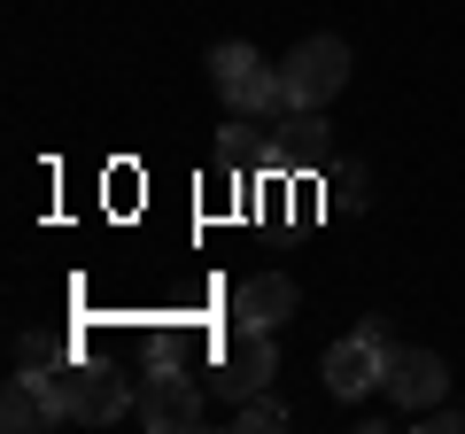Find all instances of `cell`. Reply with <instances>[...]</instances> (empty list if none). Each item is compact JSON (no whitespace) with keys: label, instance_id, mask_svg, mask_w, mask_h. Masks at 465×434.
Listing matches in <instances>:
<instances>
[{"label":"cell","instance_id":"4fadbf2b","mask_svg":"<svg viewBox=\"0 0 465 434\" xmlns=\"http://www.w3.org/2000/svg\"><path fill=\"white\" fill-rule=\"evenodd\" d=\"M419 434H465V411H450V403H434V411H411Z\"/></svg>","mask_w":465,"mask_h":434},{"label":"cell","instance_id":"9c48e42d","mask_svg":"<svg viewBox=\"0 0 465 434\" xmlns=\"http://www.w3.org/2000/svg\"><path fill=\"white\" fill-rule=\"evenodd\" d=\"M124 411H140V388H124V380H109V372H85V365H78L70 419H85V427H116Z\"/></svg>","mask_w":465,"mask_h":434},{"label":"cell","instance_id":"3957f363","mask_svg":"<svg viewBox=\"0 0 465 434\" xmlns=\"http://www.w3.org/2000/svg\"><path fill=\"white\" fill-rule=\"evenodd\" d=\"M140 427H155V434H186V427H202V388L186 380V365L179 357H155L148 365V380H140Z\"/></svg>","mask_w":465,"mask_h":434},{"label":"cell","instance_id":"5b68a950","mask_svg":"<svg viewBox=\"0 0 465 434\" xmlns=\"http://www.w3.org/2000/svg\"><path fill=\"white\" fill-rule=\"evenodd\" d=\"M333 163V124L318 109H287V124L264 140V171H326Z\"/></svg>","mask_w":465,"mask_h":434},{"label":"cell","instance_id":"52a82bcc","mask_svg":"<svg viewBox=\"0 0 465 434\" xmlns=\"http://www.w3.org/2000/svg\"><path fill=\"white\" fill-rule=\"evenodd\" d=\"M381 380H388V341H372V334H349V341H333V350H326V388H333L341 403L372 396Z\"/></svg>","mask_w":465,"mask_h":434},{"label":"cell","instance_id":"30bf717a","mask_svg":"<svg viewBox=\"0 0 465 434\" xmlns=\"http://www.w3.org/2000/svg\"><path fill=\"white\" fill-rule=\"evenodd\" d=\"M0 427H8V434L54 427V411H47V396H39V380H32V372H16V380L0 388Z\"/></svg>","mask_w":465,"mask_h":434},{"label":"cell","instance_id":"5bb4252c","mask_svg":"<svg viewBox=\"0 0 465 434\" xmlns=\"http://www.w3.org/2000/svg\"><path fill=\"white\" fill-rule=\"evenodd\" d=\"M333 202H341V210H365V171H341V179H333Z\"/></svg>","mask_w":465,"mask_h":434},{"label":"cell","instance_id":"6da1fadb","mask_svg":"<svg viewBox=\"0 0 465 434\" xmlns=\"http://www.w3.org/2000/svg\"><path fill=\"white\" fill-rule=\"evenodd\" d=\"M210 85L225 94L232 117H264V109H287V78L249 47V39H225V47H210Z\"/></svg>","mask_w":465,"mask_h":434},{"label":"cell","instance_id":"277c9868","mask_svg":"<svg viewBox=\"0 0 465 434\" xmlns=\"http://www.w3.org/2000/svg\"><path fill=\"white\" fill-rule=\"evenodd\" d=\"M272 372H280V350H272L264 326H232L225 350H217V388H225L232 403H249L272 388Z\"/></svg>","mask_w":465,"mask_h":434},{"label":"cell","instance_id":"7c38bea8","mask_svg":"<svg viewBox=\"0 0 465 434\" xmlns=\"http://www.w3.org/2000/svg\"><path fill=\"white\" fill-rule=\"evenodd\" d=\"M16 365H70L63 334H16Z\"/></svg>","mask_w":465,"mask_h":434},{"label":"cell","instance_id":"8fae6325","mask_svg":"<svg viewBox=\"0 0 465 434\" xmlns=\"http://www.w3.org/2000/svg\"><path fill=\"white\" fill-rule=\"evenodd\" d=\"M232 427H241V434H280V427H287V403L249 396V403H232Z\"/></svg>","mask_w":465,"mask_h":434},{"label":"cell","instance_id":"ba28073f","mask_svg":"<svg viewBox=\"0 0 465 434\" xmlns=\"http://www.w3.org/2000/svg\"><path fill=\"white\" fill-rule=\"evenodd\" d=\"M287 318H295V280H287V271H256V280L232 287V326H264V334H280Z\"/></svg>","mask_w":465,"mask_h":434},{"label":"cell","instance_id":"7a4b0ae2","mask_svg":"<svg viewBox=\"0 0 465 434\" xmlns=\"http://www.w3.org/2000/svg\"><path fill=\"white\" fill-rule=\"evenodd\" d=\"M280 78H287V109H326L349 85V47L333 32H311V39H295V54L280 63Z\"/></svg>","mask_w":465,"mask_h":434},{"label":"cell","instance_id":"8992f818","mask_svg":"<svg viewBox=\"0 0 465 434\" xmlns=\"http://www.w3.org/2000/svg\"><path fill=\"white\" fill-rule=\"evenodd\" d=\"M388 396H396V411H434V403L450 396V365L434 350H388Z\"/></svg>","mask_w":465,"mask_h":434}]
</instances>
